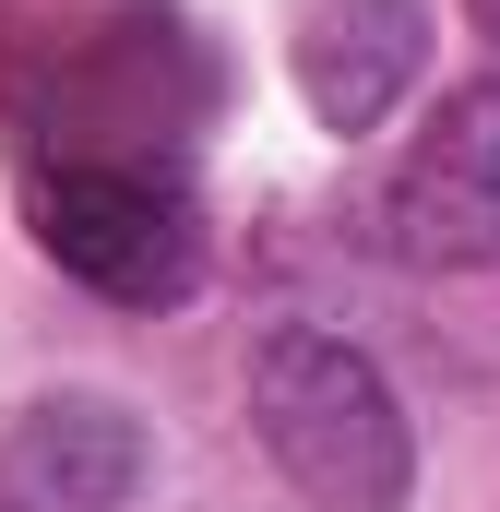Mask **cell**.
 I'll return each mask as SVG.
<instances>
[{
    "label": "cell",
    "mask_w": 500,
    "mask_h": 512,
    "mask_svg": "<svg viewBox=\"0 0 500 512\" xmlns=\"http://www.w3.org/2000/svg\"><path fill=\"white\" fill-rule=\"evenodd\" d=\"M250 429L310 512H405V489H417V429L346 334L274 322L250 346Z\"/></svg>",
    "instance_id": "1"
},
{
    "label": "cell",
    "mask_w": 500,
    "mask_h": 512,
    "mask_svg": "<svg viewBox=\"0 0 500 512\" xmlns=\"http://www.w3.org/2000/svg\"><path fill=\"white\" fill-rule=\"evenodd\" d=\"M381 251L417 274L500 262V84H453L381 179Z\"/></svg>",
    "instance_id": "2"
},
{
    "label": "cell",
    "mask_w": 500,
    "mask_h": 512,
    "mask_svg": "<svg viewBox=\"0 0 500 512\" xmlns=\"http://www.w3.org/2000/svg\"><path fill=\"white\" fill-rule=\"evenodd\" d=\"M36 239H48V262H60L72 286H96V298H120V310H167V298H191V274H203L191 203H179L167 179H143V167H60V179L36 191Z\"/></svg>",
    "instance_id": "3"
},
{
    "label": "cell",
    "mask_w": 500,
    "mask_h": 512,
    "mask_svg": "<svg viewBox=\"0 0 500 512\" xmlns=\"http://www.w3.org/2000/svg\"><path fill=\"white\" fill-rule=\"evenodd\" d=\"M155 441L120 393H36L0 417V512H131Z\"/></svg>",
    "instance_id": "4"
},
{
    "label": "cell",
    "mask_w": 500,
    "mask_h": 512,
    "mask_svg": "<svg viewBox=\"0 0 500 512\" xmlns=\"http://www.w3.org/2000/svg\"><path fill=\"white\" fill-rule=\"evenodd\" d=\"M417 36H429L417 0H310L298 12V48H286L310 120L322 131H381L393 96L417 84Z\"/></svg>",
    "instance_id": "5"
},
{
    "label": "cell",
    "mask_w": 500,
    "mask_h": 512,
    "mask_svg": "<svg viewBox=\"0 0 500 512\" xmlns=\"http://www.w3.org/2000/svg\"><path fill=\"white\" fill-rule=\"evenodd\" d=\"M477 24H489V48H500V0H477Z\"/></svg>",
    "instance_id": "6"
}]
</instances>
